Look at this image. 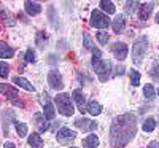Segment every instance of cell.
I'll list each match as a JSON object with an SVG mask.
<instances>
[{
  "instance_id": "31",
  "label": "cell",
  "mask_w": 159,
  "mask_h": 148,
  "mask_svg": "<svg viewBox=\"0 0 159 148\" xmlns=\"http://www.w3.org/2000/svg\"><path fill=\"white\" fill-rule=\"evenodd\" d=\"M130 85L132 86H139L140 85V73L137 70H132L130 72Z\"/></svg>"
},
{
  "instance_id": "30",
  "label": "cell",
  "mask_w": 159,
  "mask_h": 148,
  "mask_svg": "<svg viewBox=\"0 0 159 148\" xmlns=\"http://www.w3.org/2000/svg\"><path fill=\"white\" fill-rule=\"evenodd\" d=\"M10 73V65L7 64V61H0V76L7 78Z\"/></svg>"
},
{
  "instance_id": "29",
  "label": "cell",
  "mask_w": 159,
  "mask_h": 148,
  "mask_svg": "<svg viewBox=\"0 0 159 148\" xmlns=\"http://www.w3.org/2000/svg\"><path fill=\"white\" fill-rule=\"evenodd\" d=\"M46 40H48V37H46V34H45L43 30H40V32L37 34V43H38V46H40V48H45Z\"/></svg>"
},
{
  "instance_id": "39",
  "label": "cell",
  "mask_w": 159,
  "mask_h": 148,
  "mask_svg": "<svg viewBox=\"0 0 159 148\" xmlns=\"http://www.w3.org/2000/svg\"><path fill=\"white\" fill-rule=\"evenodd\" d=\"M156 94H159V89H157V91H156Z\"/></svg>"
},
{
  "instance_id": "27",
  "label": "cell",
  "mask_w": 159,
  "mask_h": 148,
  "mask_svg": "<svg viewBox=\"0 0 159 148\" xmlns=\"http://www.w3.org/2000/svg\"><path fill=\"white\" fill-rule=\"evenodd\" d=\"M139 7H140V3H139V2H126L124 10H126L127 15H134V13H137V11H139Z\"/></svg>"
},
{
  "instance_id": "2",
  "label": "cell",
  "mask_w": 159,
  "mask_h": 148,
  "mask_svg": "<svg viewBox=\"0 0 159 148\" xmlns=\"http://www.w3.org/2000/svg\"><path fill=\"white\" fill-rule=\"evenodd\" d=\"M56 107H57V112L64 116H72L75 113V107H73V100L70 97V94L67 92H61L56 96L54 99Z\"/></svg>"
},
{
  "instance_id": "23",
  "label": "cell",
  "mask_w": 159,
  "mask_h": 148,
  "mask_svg": "<svg viewBox=\"0 0 159 148\" xmlns=\"http://www.w3.org/2000/svg\"><path fill=\"white\" fill-rule=\"evenodd\" d=\"M11 121H15V113H13V110H7L3 113V132L5 134H8V131H10Z\"/></svg>"
},
{
  "instance_id": "34",
  "label": "cell",
  "mask_w": 159,
  "mask_h": 148,
  "mask_svg": "<svg viewBox=\"0 0 159 148\" xmlns=\"http://www.w3.org/2000/svg\"><path fill=\"white\" fill-rule=\"evenodd\" d=\"M150 75L153 78H159V64H154L153 69H150Z\"/></svg>"
},
{
  "instance_id": "20",
  "label": "cell",
  "mask_w": 159,
  "mask_h": 148,
  "mask_svg": "<svg viewBox=\"0 0 159 148\" xmlns=\"http://www.w3.org/2000/svg\"><path fill=\"white\" fill-rule=\"evenodd\" d=\"M86 110H88V113H89L91 116H97V115L102 113V105H100L99 102H96V100H91V102L86 105Z\"/></svg>"
},
{
  "instance_id": "4",
  "label": "cell",
  "mask_w": 159,
  "mask_h": 148,
  "mask_svg": "<svg viewBox=\"0 0 159 148\" xmlns=\"http://www.w3.org/2000/svg\"><path fill=\"white\" fill-rule=\"evenodd\" d=\"M147 49H148V38L147 35H142L139 37L135 42H134V46H132V61L134 64H142L145 54H147Z\"/></svg>"
},
{
  "instance_id": "26",
  "label": "cell",
  "mask_w": 159,
  "mask_h": 148,
  "mask_svg": "<svg viewBox=\"0 0 159 148\" xmlns=\"http://www.w3.org/2000/svg\"><path fill=\"white\" fill-rule=\"evenodd\" d=\"M143 96H145V99H154V96H156L154 86L153 85H145L143 86Z\"/></svg>"
},
{
  "instance_id": "37",
  "label": "cell",
  "mask_w": 159,
  "mask_h": 148,
  "mask_svg": "<svg viewBox=\"0 0 159 148\" xmlns=\"http://www.w3.org/2000/svg\"><path fill=\"white\" fill-rule=\"evenodd\" d=\"M148 148H159V142H156V140H153V142H150V145H148Z\"/></svg>"
},
{
  "instance_id": "24",
  "label": "cell",
  "mask_w": 159,
  "mask_h": 148,
  "mask_svg": "<svg viewBox=\"0 0 159 148\" xmlns=\"http://www.w3.org/2000/svg\"><path fill=\"white\" fill-rule=\"evenodd\" d=\"M15 129L16 134L19 137H27V132H29V126L25 123H19V121H15Z\"/></svg>"
},
{
  "instance_id": "32",
  "label": "cell",
  "mask_w": 159,
  "mask_h": 148,
  "mask_svg": "<svg viewBox=\"0 0 159 148\" xmlns=\"http://www.w3.org/2000/svg\"><path fill=\"white\" fill-rule=\"evenodd\" d=\"M37 61V54H35V49L29 48L25 51V62H35Z\"/></svg>"
},
{
  "instance_id": "11",
  "label": "cell",
  "mask_w": 159,
  "mask_h": 148,
  "mask_svg": "<svg viewBox=\"0 0 159 148\" xmlns=\"http://www.w3.org/2000/svg\"><path fill=\"white\" fill-rule=\"evenodd\" d=\"M34 124L37 126V129H38L40 132L49 131V123H48V119L45 118L43 113H35V115H34Z\"/></svg>"
},
{
  "instance_id": "13",
  "label": "cell",
  "mask_w": 159,
  "mask_h": 148,
  "mask_svg": "<svg viewBox=\"0 0 159 148\" xmlns=\"http://www.w3.org/2000/svg\"><path fill=\"white\" fill-rule=\"evenodd\" d=\"M72 96H73V100L76 102V105H78V109H80V112H84V109H86V96H84V92L81 91V89H75L73 91V94H72Z\"/></svg>"
},
{
  "instance_id": "3",
  "label": "cell",
  "mask_w": 159,
  "mask_h": 148,
  "mask_svg": "<svg viewBox=\"0 0 159 148\" xmlns=\"http://www.w3.org/2000/svg\"><path fill=\"white\" fill-rule=\"evenodd\" d=\"M91 65H92V69H94V72L97 73L100 81H108V78L111 75V62L110 61L92 58L91 59Z\"/></svg>"
},
{
  "instance_id": "36",
  "label": "cell",
  "mask_w": 159,
  "mask_h": 148,
  "mask_svg": "<svg viewBox=\"0 0 159 148\" xmlns=\"http://www.w3.org/2000/svg\"><path fill=\"white\" fill-rule=\"evenodd\" d=\"M3 148H16V145L13 143V142H5L3 143Z\"/></svg>"
},
{
  "instance_id": "19",
  "label": "cell",
  "mask_w": 159,
  "mask_h": 148,
  "mask_svg": "<svg viewBox=\"0 0 159 148\" xmlns=\"http://www.w3.org/2000/svg\"><path fill=\"white\" fill-rule=\"evenodd\" d=\"M27 143H29L32 148H42V146H43V139L40 137V134L32 132L30 136H27Z\"/></svg>"
},
{
  "instance_id": "7",
  "label": "cell",
  "mask_w": 159,
  "mask_h": 148,
  "mask_svg": "<svg viewBox=\"0 0 159 148\" xmlns=\"http://www.w3.org/2000/svg\"><path fill=\"white\" fill-rule=\"evenodd\" d=\"M76 137V132L72 131L70 127H61L56 134V139L61 145H70Z\"/></svg>"
},
{
  "instance_id": "40",
  "label": "cell",
  "mask_w": 159,
  "mask_h": 148,
  "mask_svg": "<svg viewBox=\"0 0 159 148\" xmlns=\"http://www.w3.org/2000/svg\"><path fill=\"white\" fill-rule=\"evenodd\" d=\"M70 148H76V146H70Z\"/></svg>"
},
{
  "instance_id": "38",
  "label": "cell",
  "mask_w": 159,
  "mask_h": 148,
  "mask_svg": "<svg viewBox=\"0 0 159 148\" xmlns=\"http://www.w3.org/2000/svg\"><path fill=\"white\" fill-rule=\"evenodd\" d=\"M156 22L159 24V13H157V15H156Z\"/></svg>"
},
{
  "instance_id": "35",
  "label": "cell",
  "mask_w": 159,
  "mask_h": 148,
  "mask_svg": "<svg viewBox=\"0 0 159 148\" xmlns=\"http://www.w3.org/2000/svg\"><path fill=\"white\" fill-rule=\"evenodd\" d=\"M126 70H124V67L121 65V67H116V70H115V73H113V76H118V75H123Z\"/></svg>"
},
{
  "instance_id": "5",
  "label": "cell",
  "mask_w": 159,
  "mask_h": 148,
  "mask_svg": "<svg viewBox=\"0 0 159 148\" xmlns=\"http://www.w3.org/2000/svg\"><path fill=\"white\" fill-rule=\"evenodd\" d=\"M0 92H2L3 96H5L13 105H19L21 109H24V107H25L24 100L19 97V91H18L16 88H13L11 85H5V83H2V85H0Z\"/></svg>"
},
{
  "instance_id": "18",
  "label": "cell",
  "mask_w": 159,
  "mask_h": 148,
  "mask_svg": "<svg viewBox=\"0 0 159 148\" xmlns=\"http://www.w3.org/2000/svg\"><path fill=\"white\" fill-rule=\"evenodd\" d=\"M111 27H113V30H115L116 34H121V32L126 29V18H124V15H118V16L115 18L113 24H111Z\"/></svg>"
},
{
  "instance_id": "28",
  "label": "cell",
  "mask_w": 159,
  "mask_h": 148,
  "mask_svg": "<svg viewBox=\"0 0 159 148\" xmlns=\"http://www.w3.org/2000/svg\"><path fill=\"white\" fill-rule=\"evenodd\" d=\"M97 40H99V43H100V45H107V43H108V40H110L108 32L99 30V32H97Z\"/></svg>"
},
{
  "instance_id": "33",
  "label": "cell",
  "mask_w": 159,
  "mask_h": 148,
  "mask_svg": "<svg viewBox=\"0 0 159 148\" xmlns=\"http://www.w3.org/2000/svg\"><path fill=\"white\" fill-rule=\"evenodd\" d=\"M83 45H84L86 49H91V51H92V40H91V37H89L88 34L83 35Z\"/></svg>"
},
{
  "instance_id": "6",
  "label": "cell",
  "mask_w": 159,
  "mask_h": 148,
  "mask_svg": "<svg viewBox=\"0 0 159 148\" xmlns=\"http://www.w3.org/2000/svg\"><path fill=\"white\" fill-rule=\"evenodd\" d=\"M89 24H91V27H96V29H107L110 25V19L105 13H102L99 10H94L91 13Z\"/></svg>"
},
{
  "instance_id": "17",
  "label": "cell",
  "mask_w": 159,
  "mask_h": 148,
  "mask_svg": "<svg viewBox=\"0 0 159 148\" xmlns=\"http://www.w3.org/2000/svg\"><path fill=\"white\" fill-rule=\"evenodd\" d=\"M0 58H2V59H11V58H15V49H13L8 43L0 42Z\"/></svg>"
},
{
  "instance_id": "15",
  "label": "cell",
  "mask_w": 159,
  "mask_h": 148,
  "mask_svg": "<svg viewBox=\"0 0 159 148\" xmlns=\"http://www.w3.org/2000/svg\"><path fill=\"white\" fill-rule=\"evenodd\" d=\"M24 10L25 13H27L29 16H37L42 13V5H40L38 2H25L24 3Z\"/></svg>"
},
{
  "instance_id": "1",
  "label": "cell",
  "mask_w": 159,
  "mask_h": 148,
  "mask_svg": "<svg viewBox=\"0 0 159 148\" xmlns=\"http://www.w3.org/2000/svg\"><path fill=\"white\" fill-rule=\"evenodd\" d=\"M137 134V118L134 113L119 115L111 121L108 142L113 148L126 146Z\"/></svg>"
},
{
  "instance_id": "9",
  "label": "cell",
  "mask_w": 159,
  "mask_h": 148,
  "mask_svg": "<svg viewBox=\"0 0 159 148\" xmlns=\"http://www.w3.org/2000/svg\"><path fill=\"white\" fill-rule=\"evenodd\" d=\"M75 126L78 129H83L84 132H92L97 129V121L88 119V118H78V119H75Z\"/></svg>"
},
{
  "instance_id": "12",
  "label": "cell",
  "mask_w": 159,
  "mask_h": 148,
  "mask_svg": "<svg viewBox=\"0 0 159 148\" xmlns=\"http://www.w3.org/2000/svg\"><path fill=\"white\" fill-rule=\"evenodd\" d=\"M153 8H154V3H151V2H148V3H140L139 11H137L139 18H140L142 21L148 19V18H150V15H151V11H153Z\"/></svg>"
},
{
  "instance_id": "25",
  "label": "cell",
  "mask_w": 159,
  "mask_h": 148,
  "mask_svg": "<svg viewBox=\"0 0 159 148\" xmlns=\"http://www.w3.org/2000/svg\"><path fill=\"white\" fill-rule=\"evenodd\" d=\"M142 129L145 132H153L156 129V119L154 118H147L145 123H143V126H142Z\"/></svg>"
},
{
  "instance_id": "21",
  "label": "cell",
  "mask_w": 159,
  "mask_h": 148,
  "mask_svg": "<svg viewBox=\"0 0 159 148\" xmlns=\"http://www.w3.org/2000/svg\"><path fill=\"white\" fill-rule=\"evenodd\" d=\"M83 148H97L99 146V137L96 134H89V136L83 140Z\"/></svg>"
},
{
  "instance_id": "22",
  "label": "cell",
  "mask_w": 159,
  "mask_h": 148,
  "mask_svg": "<svg viewBox=\"0 0 159 148\" xmlns=\"http://www.w3.org/2000/svg\"><path fill=\"white\" fill-rule=\"evenodd\" d=\"M99 5H100L102 13H105V15H113V13L116 11L115 3H113V2H108V0H100Z\"/></svg>"
},
{
  "instance_id": "16",
  "label": "cell",
  "mask_w": 159,
  "mask_h": 148,
  "mask_svg": "<svg viewBox=\"0 0 159 148\" xmlns=\"http://www.w3.org/2000/svg\"><path fill=\"white\" fill-rule=\"evenodd\" d=\"M43 115L48 121H52L56 116V107L52 105V102L49 99H46V104H43Z\"/></svg>"
},
{
  "instance_id": "8",
  "label": "cell",
  "mask_w": 159,
  "mask_h": 148,
  "mask_svg": "<svg viewBox=\"0 0 159 148\" xmlns=\"http://www.w3.org/2000/svg\"><path fill=\"white\" fill-rule=\"evenodd\" d=\"M48 83H49V86L54 91H62V88H64L62 75L57 70H49V73H48Z\"/></svg>"
},
{
  "instance_id": "14",
  "label": "cell",
  "mask_w": 159,
  "mask_h": 148,
  "mask_svg": "<svg viewBox=\"0 0 159 148\" xmlns=\"http://www.w3.org/2000/svg\"><path fill=\"white\" fill-rule=\"evenodd\" d=\"M13 81H15L16 86H19V88H22V89H25V91L35 92V86L29 81L27 78H24V76H15V78H13Z\"/></svg>"
},
{
  "instance_id": "10",
  "label": "cell",
  "mask_w": 159,
  "mask_h": 148,
  "mask_svg": "<svg viewBox=\"0 0 159 148\" xmlns=\"http://www.w3.org/2000/svg\"><path fill=\"white\" fill-rule=\"evenodd\" d=\"M113 51V56L118 59V61H124L127 58V45L123 43V42H116L111 48Z\"/></svg>"
}]
</instances>
